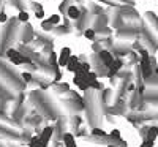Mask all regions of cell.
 <instances>
[{"label":"cell","mask_w":158,"mask_h":147,"mask_svg":"<svg viewBox=\"0 0 158 147\" xmlns=\"http://www.w3.org/2000/svg\"><path fill=\"white\" fill-rule=\"evenodd\" d=\"M62 141H63V145L65 147H77L76 145V139H74V136L71 135V133H63Z\"/></svg>","instance_id":"ba28073f"},{"label":"cell","mask_w":158,"mask_h":147,"mask_svg":"<svg viewBox=\"0 0 158 147\" xmlns=\"http://www.w3.org/2000/svg\"><path fill=\"white\" fill-rule=\"evenodd\" d=\"M84 36L87 38V40H90V41H94L95 40V36H97V32H95V29H84Z\"/></svg>","instance_id":"8fae6325"},{"label":"cell","mask_w":158,"mask_h":147,"mask_svg":"<svg viewBox=\"0 0 158 147\" xmlns=\"http://www.w3.org/2000/svg\"><path fill=\"white\" fill-rule=\"evenodd\" d=\"M54 27H56V25H52V24L49 22V19H48V21H44V22L41 24V29H44L46 32H49V30H52V29H54Z\"/></svg>","instance_id":"2e32d148"},{"label":"cell","mask_w":158,"mask_h":147,"mask_svg":"<svg viewBox=\"0 0 158 147\" xmlns=\"http://www.w3.org/2000/svg\"><path fill=\"white\" fill-rule=\"evenodd\" d=\"M35 16H36L38 19H43V16H44V11H43V8H38V10L35 11Z\"/></svg>","instance_id":"44dd1931"},{"label":"cell","mask_w":158,"mask_h":147,"mask_svg":"<svg viewBox=\"0 0 158 147\" xmlns=\"http://www.w3.org/2000/svg\"><path fill=\"white\" fill-rule=\"evenodd\" d=\"M153 144H155V141H150V139H144V142H141V145L139 147H153Z\"/></svg>","instance_id":"ac0fdd59"},{"label":"cell","mask_w":158,"mask_h":147,"mask_svg":"<svg viewBox=\"0 0 158 147\" xmlns=\"http://www.w3.org/2000/svg\"><path fill=\"white\" fill-rule=\"evenodd\" d=\"M98 56H100V60H101V63H103L104 66H106V68H108V66L112 63V60H114V56L111 54L109 51H106V49H101V51L98 52Z\"/></svg>","instance_id":"5b68a950"},{"label":"cell","mask_w":158,"mask_h":147,"mask_svg":"<svg viewBox=\"0 0 158 147\" xmlns=\"http://www.w3.org/2000/svg\"><path fill=\"white\" fill-rule=\"evenodd\" d=\"M29 19H30V15H29L27 11H24V10L19 11V16H18V21L19 22H24L25 24V22H29Z\"/></svg>","instance_id":"7c38bea8"},{"label":"cell","mask_w":158,"mask_h":147,"mask_svg":"<svg viewBox=\"0 0 158 147\" xmlns=\"http://www.w3.org/2000/svg\"><path fill=\"white\" fill-rule=\"evenodd\" d=\"M49 62H51V63H54V66L57 65V56H56V52H51V56H49Z\"/></svg>","instance_id":"ffe728a7"},{"label":"cell","mask_w":158,"mask_h":147,"mask_svg":"<svg viewBox=\"0 0 158 147\" xmlns=\"http://www.w3.org/2000/svg\"><path fill=\"white\" fill-rule=\"evenodd\" d=\"M108 136L112 138V139H120V131H118V130H112Z\"/></svg>","instance_id":"e0dca14e"},{"label":"cell","mask_w":158,"mask_h":147,"mask_svg":"<svg viewBox=\"0 0 158 147\" xmlns=\"http://www.w3.org/2000/svg\"><path fill=\"white\" fill-rule=\"evenodd\" d=\"M6 57L15 63V65H22V63H30V59L29 57H25L24 54H21L19 51H16V49H13V48H10V49H6Z\"/></svg>","instance_id":"6da1fadb"},{"label":"cell","mask_w":158,"mask_h":147,"mask_svg":"<svg viewBox=\"0 0 158 147\" xmlns=\"http://www.w3.org/2000/svg\"><path fill=\"white\" fill-rule=\"evenodd\" d=\"M6 21H8V16H6V13H3V11H2V13H0V22L3 24V22H6Z\"/></svg>","instance_id":"603a6c76"},{"label":"cell","mask_w":158,"mask_h":147,"mask_svg":"<svg viewBox=\"0 0 158 147\" xmlns=\"http://www.w3.org/2000/svg\"><path fill=\"white\" fill-rule=\"evenodd\" d=\"M156 136H158V128L156 127H152V128H149L147 130V139H150V141H155L156 139Z\"/></svg>","instance_id":"30bf717a"},{"label":"cell","mask_w":158,"mask_h":147,"mask_svg":"<svg viewBox=\"0 0 158 147\" xmlns=\"http://www.w3.org/2000/svg\"><path fill=\"white\" fill-rule=\"evenodd\" d=\"M65 13H67V16L70 19H79V18H81V10H79L76 5H70Z\"/></svg>","instance_id":"52a82bcc"},{"label":"cell","mask_w":158,"mask_h":147,"mask_svg":"<svg viewBox=\"0 0 158 147\" xmlns=\"http://www.w3.org/2000/svg\"><path fill=\"white\" fill-rule=\"evenodd\" d=\"M109 147H117V145L115 144H109Z\"/></svg>","instance_id":"cb8c5ba5"},{"label":"cell","mask_w":158,"mask_h":147,"mask_svg":"<svg viewBox=\"0 0 158 147\" xmlns=\"http://www.w3.org/2000/svg\"><path fill=\"white\" fill-rule=\"evenodd\" d=\"M40 145H41V144H40V135L32 136V139L29 142V147H40Z\"/></svg>","instance_id":"4fadbf2b"},{"label":"cell","mask_w":158,"mask_h":147,"mask_svg":"<svg viewBox=\"0 0 158 147\" xmlns=\"http://www.w3.org/2000/svg\"><path fill=\"white\" fill-rule=\"evenodd\" d=\"M92 136H95V138H106L108 133L104 130H101V128H98V127H95L94 130H92Z\"/></svg>","instance_id":"9c48e42d"},{"label":"cell","mask_w":158,"mask_h":147,"mask_svg":"<svg viewBox=\"0 0 158 147\" xmlns=\"http://www.w3.org/2000/svg\"><path fill=\"white\" fill-rule=\"evenodd\" d=\"M70 2H71V0H65V2H62V5L59 6V8H60V11H67V8L70 6V5H68Z\"/></svg>","instance_id":"d6986e66"},{"label":"cell","mask_w":158,"mask_h":147,"mask_svg":"<svg viewBox=\"0 0 158 147\" xmlns=\"http://www.w3.org/2000/svg\"><path fill=\"white\" fill-rule=\"evenodd\" d=\"M49 22H51L52 25H59V24H60V15H52V16H49Z\"/></svg>","instance_id":"5bb4252c"},{"label":"cell","mask_w":158,"mask_h":147,"mask_svg":"<svg viewBox=\"0 0 158 147\" xmlns=\"http://www.w3.org/2000/svg\"><path fill=\"white\" fill-rule=\"evenodd\" d=\"M70 56H71V49L70 48H62V51H60V54H59V57H57V65L59 66H65L67 65V62H68V59H70Z\"/></svg>","instance_id":"277c9868"},{"label":"cell","mask_w":158,"mask_h":147,"mask_svg":"<svg viewBox=\"0 0 158 147\" xmlns=\"http://www.w3.org/2000/svg\"><path fill=\"white\" fill-rule=\"evenodd\" d=\"M67 70L68 71H71V73H74V71H77L79 70V57L77 56H70V59H68V62H67Z\"/></svg>","instance_id":"8992f818"},{"label":"cell","mask_w":158,"mask_h":147,"mask_svg":"<svg viewBox=\"0 0 158 147\" xmlns=\"http://www.w3.org/2000/svg\"><path fill=\"white\" fill-rule=\"evenodd\" d=\"M139 68L142 71V76L144 78H150L152 76V59L150 57H141L139 60Z\"/></svg>","instance_id":"7a4b0ae2"},{"label":"cell","mask_w":158,"mask_h":147,"mask_svg":"<svg viewBox=\"0 0 158 147\" xmlns=\"http://www.w3.org/2000/svg\"><path fill=\"white\" fill-rule=\"evenodd\" d=\"M21 76H22V79H24L25 82H30V81H32V74H30V73H22Z\"/></svg>","instance_id":"7402d4cb"},{"label":"cell","mask_w":158,"mask_h":147,"mask_svg":"<svg viewBox=\"0 0 158 147\" xmlns=\"http://www.w3.org/2000/svg\"><path fill=\"white\" fill-rule=\"evenodd\" d=\"M38 135H40V144H41L40 147H48L52 135H54V127H46L41 133H38Z\"/></svg>","instance_id":"3957f363"},{"label":"cell","mask_w":158,"mask_h":147,"mask_svg":"<svg viewBox=\"0 0 158 147\" xmlns=\"http://www.w3.org/2000/svg\"><path fill=\"white\" fill-rule=\"evenodd\" d=\"M79 70H82L84 73L90 71V63L89 62H79Z\"/></svg>","instance_id":"9a60e30c"}]
</instances>
